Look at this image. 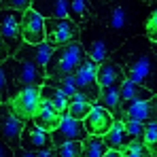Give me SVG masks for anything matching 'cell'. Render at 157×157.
I'll return each mask as SVG.
<instances>
[{"mask_svg":"<svg viewBox=\"0 0 157 157\" xmlns=\"http://www.w3.org/2000/svg\"><path fill=\"white\" fill-rule=\"evenodd\" d=\"M121 47L128 49V59L123 64L125 78L157 94V53L153 51L151 40L144 36H136Z\"/></svg>","mask_w":157,"mask_h":157,"instance_id":"6da1fadb","label":"cell"},{"mask_svg":"<svg viewBox=\"0 0 157 157\" xmlns=\"http://www.w3.org/2000/svg\"><path fill=\"white\" fill-rule=\"evenodd\" d=\"M89 55L85 51L83 43L81 40H75L70 45H64L59 49H55L53 57L49 59L45 72L49 78H62V77H72L77 75L78 68L83 66V62L87 59Z\"/></svg>","mask_w":157,"mask_h":157,"instance_id":"7a4b0ae2","label":"cell"},{"mask_svg":"<svg viewBox=\"0 0 157 157\" xmlns=\"http://www.w3.org/2000/svg\"><path fill=\"white\" fill-rule=\"evenodd\" d=\"M85 40H83V47H85V51L87 55L96 62V64H104L106 59H108V55L110 53H115L123 43L115 36V32L110 30V28H98L96 26V34H94V26L87 28V30H83V34H81Z\"/></svg>","mask_w":157,"mask_h":157,"instance_id":"3957f363","label":"cell"},{"mask_svg":"<svg viewBox=\"0 0 157 157\" xmlns=\"http://www.w3.org/2000/svg\"><path fill=\"white\" fill-rule=\"evenodd\" d=\"M21 21H24V13L19 11H2V62H6L9 57H15L21 51V47L26 45L24 34H21Z\"/></svg>","mask_w":157,"mask_h":157,"instance_id":"277c9868","label":"cell"},{"mask_svg":"<svg viewBox=\"0 0 157 157\" xmlns=\"http://www.w3.org/2000/svg\"><path fill=\"white\" fill-rule=\"evenodd\" d=\"M13 72V85L17 87V91L26 89V87H43L47 72L45 68H40L38 64H34L32 59H6Z\"/></svg>","mask_w":157,"mask_h":157,"instance_id":"5b68a950","label":"cell"},{"mask_svg":"<svg viewBox=\"0 0 157 157\" xmlns=\"http://www.w3.org/2000/svg\"><path fill=\"white\" fill-rule=\"evenodd\" d=\"M45 32H47V40L53 49H59L64 45H70L81 38L83 30L70 19V17H64V19H45Z\"/></svg>","mask_w":157,"mask_h":157,"instance_id":"8992f818","label":"cell"},{"mask_svg":"<svg viewBox=\"0 0 157 157\" xmlns=\"http://www.w3.org/2000/svg\"><path fill=\"white\" fill-rule=\"evenodd\" d=\"M43 102V96H40V87H26V89H21V91H17L13 98H11V113L19 119V121H32L34 119V115H36V110H38V106Z\"/></svg>","mask_w":157,"mask_h":157,"instance_id":"52a82bcc","label":"cell"},{"mask_svg":"<svg viewBox=\"0 0 157 157\" xmlns=\"http://www.w3.org/2000/svg\"><path fill=\"white\" fill-rule=\"evenodd\" d=\"M98 70H100V64H96L91 57H87L83 62V66L78 68V72L75 75L77 81V87L81 94H85L91 102L98 104V98H100V83H98Z\"/></svg>","mask_w":157,"mask_h":157,"instance_id":"ba28073f","label":"cell"},{"mask_svg":"<svg viewBox=\"0 0 157 157\" xmlns=\"http://www.w3.org/2000/svg\"><path fill=\"white\" fill-rule=\"evenodd\" d=\"M115 121H140V123H157V96L144 102L130 104L115 115Z\"/></svg>","mask_w":157,"mask_h":157,"instance_id":"9c48e42d","label":"cell"},{"mask_svg":"<svg viewBox=\"0 0 157 157\" xmlns=\"http://www.w3.org/2000/svg\"><path fill=\"white\" fill-rule=\"evenodd\" d=\"M51 136H53V147H59V144H64V142H72V140H81V142L87 140V138H89V132H87V128H85L83 121L64 115L59 128L53 130Z\"/></svg>","mask_w":157,"mask_h":157,"instance_id":"30bf717a","label":"cell"},{"mask_svg":"<svg viewBox=\"0 0 157 157\" xmlns=\"http://www.w3.org/2000/svg\"><path fill=\"white\" fill-rule=\"evenodd\" d=\"M26 123L19 121L13 113L11 106L2 104V142H6L13 151L21 149V134H24Z\"/></svg>","mask_w":157,"mask_h":157,"instance_id":"8fae6325","label":"cell"},{"mask_svg":"<svg viewBox=\"0 0 157 157\" xmlns=\"http://www.w3.org/2000/svg\"><path fill=\"white\" fill-rule=\"evenodd\" d=\"M49 147H53L51 132L38 128L34 121H28L26 128H24V134H21V149L32 151V153H38V151H45Z\"/></svg>","mask_w":157,"mask_h":157,"instance_id":"7c38bea8","label":"cell"},{"mask_svg":"<svg viewBox=\"0 0 157 157\" xmlns=\"http://www.w3.org/2000/svg\"><path fill=\"white\" fill-rule=\"evenodd\" d=\"M21 34L28 45H40L47 40V32H45V17L38 15L34 9H30L24 13V21H21Z\"/></svg>","mask_w":157,"mask_h":157,"instance_id":"4fadbf2b","label":"cell"},{"mask_svg":"<svg viewBox=\"0 0 157 157\" xmlns=\"http://www.w3.org/2000/svg\"><path fill=\"white\" fill-rule=\"evenodd\" d=\"M83 123H85V128L89 132V136H106L115 125V115L110 110H106L104 106L96 104Z\"/></svg>","mask_w":157,"mask_h":157,"instance_id":"5bb4252c","label":"cell"},{"mask_svg":"<svg viewBox=\"0 0 157 157\" xmlns=\"http://www.w3.org/2000/svg\"><path fill=\"white\" fill-rule=\"evenodd\" d=\"M68 2V17L77 24L81 30L96 26V11L91 6V0H66Z\"/></svg>","mask_w":157,"mask_h":157,"instance_id":"9a60e30c","label":"cell"},{"mask_svg":"<svg viewBox=\"0 0 157 157\" xmlns=\"http://www.w3.org/2000/svg\"><path fill=\"white\" fill-rule=\"evenodd\" d=\"M53 49L49 43H40V45H24L21 47V51L15 55V59H32L34 64H38L40 68H47V64H49V59L53 57Z\"/></svg>","mask_w":157,"mask_h":157,"instance_id":"2e32d148","label":"cell"},{"mask_svg":"<svg viewBox=\"0 0 157 157\" xmlns=\"http://www.w3.org/2000/svg\"><path fill=\"white\" fill-rule=\"evenodd\" d=\"M62 119H64V115H62V113H59L53 104H49L47 100H43L32 121H34L38 128H43V130L53 132V130H57V128H59Z\"/></svg>","mask_w":157,"mask_h":157,"instance_id":"e0dca14e","label":"cell"},{"mask_svg":"<svg viewBox=\"0 0 157 157\" xmlns=\"http://www.w3.org/2000/svg\"><path fill=\"white\" fill-rule=\"evenodd\" d=\"M153 96H157V94H153L151 89H147V87H142V85L125 78V83L121 85V106H119V110L121 108H128L130 104H136V102L151 100Z\"/></svg>","mask_w":157,"mask_h":157,"instance_id":"ac0fdd59","label":"cell"},{"mask_svg":"<svg viewBox=\"0 0 157 157\" xmlns=\"http://www.w3.org/2000/svg\"><path fill=\"white\" fill-rule=\"evenodd\" d=\"M32 9L43 15L45 19H64L68 17V2L66 0H34Z\"/></svg>","mask_w":157,"mask_h":157,"instance_id":"d6986e66","label":"cell"},{"mask_svg":"<svg viewBox=\"0 0 157 157\" xmlns=\"http://www.w3.org/2000/svg\"><path fill=\"white\" fill-rule=\"evenodd\" d=\"M98 83H100V89H102V87H113V85H123V83H125L123 66H119L117 62L106 59L104 64H100V70H98Z\"/></svg>","mask_w":157,"mask_h":157,"instance_id":"ffe728a7","label":"cell"},{"mask_svg":"<svg viewBox=\"0 0 157 157\" xmlns=\"http://www.w3.org/2000/svg\"><path fill=\"white\" fill-rule=\"evenodd\" d=\"M102 138H104L106 147L110 151H119V153H123L132 144V138H130V134H128V130H125V123L123 121H115L113 130L108 132L106 136H102Z\"/></svg>","mask_w":157,"mask_h":157,"instance_id":"44dd1931","label":"cell"},{"mask_svg":"<svg viewBox=\"0 0 157 157\" xmlns=\"http://www.w3.org/2000/svg\"><path fill=\"white\" fill-rule=\"evenodd\" d=\"M94 106H96V102H91L85 94H81V91H78L77 96L70 100L66 115H68V117H72V119H78V121H85V119H87V115L94 110Z\"/></svg>","mask_w":157,"mask_h":157,"instance_id":"7402d4cb","label":"cell"},{"mask_svg":"<svg viewBox=\"0 0 157 157\" xmlns=\"http://www.w3.org/2000/svg\"><path fill=\"white\" fill-rule=\"evenodd\" d=\"M98 104L104 106L106 110H110L113 115H117V113H119V106H121V85L102 87V89H100Z\"/></svg>","mask_w":157,"mask_h":157,"instance_id":"603a6c76","label":"cell"},{"mask_svg":"<svg viewBox=\"0 0 157 157\" xmlns=\"http://www.w3.org/2000/svg\"><path fill=\"white\" fill-rule=\"evenodd\" d=\"M104 26L110 28L115 34H121L125 26H128V13H125V9L123 6H119V4H113L110 9H108V15H106L104 19Z\"/></svg>","mask_w":157,"mask_h":157,"instance_id":"cb8c5ba5","label":"cell"},{"mask_svg":"<svg viewBox=\"0 0 157 157\" xmlns=\"http://www.w3.org/2000/svg\"><path fill=\"white\" fill-rule=\"evenodd\" d=\"M40 96H43V100H47L49 104L55 106L62 115H66L68 104H70V98H68L66 94H62V91H59V89H55V87L43 85V87H40Z\"/></svg>","mask_w":157,"mask_h":157,"instance_id":"d4e9b609","label":"cell"},{"mask_svg":"<svg viewBox=\"0 0 157 157\" xmlns=\"http://www.w3.org/2000/svg\"><path fill=\"white\" fill-rule=\"evenodd\" d=\"M110 149L106 147L102 136H89L83 140V157H104Z\"/></svg>","mask_w":157,"mask_h":157,"instance_id":"484cf974","label":"cell"},{"mask_svg":"<svg viewBox=\"0 0 157 157\" xmlns=\"http://www.w3.org/2000/svg\"><path fill=\"white\" fill-rule=\"evenodd\" d=\"M45 85H49V87H55V89H59L62 94H66L70 100L75 98L78 94V87H77V81H75V75L72 77H62V78H45Z\"/></svg>","mask_w":157,"mask_h":157,"instance_id":"4316f807","label":"cell"},{"mask_svg":"<svg viewBox=\"0 0 157 157\" xmlns=\"http://www.w3.org/2000/svg\"><path fill=\"white\" fill-rule=\"evenodd\" d=\"M55 157H83V142L72 140V142H64L59 147H53Z\"/></svg>","mask_w":157,"mask_h":157,"instance_id":"83f0119b","label":"cell"},{"mask_svg":"<svg viewBox=\"0 0 157 157\" xmlns=\"http://www.w3.org/2000/svg\"><path fill=\"white\" fill-rule=\"evenodd\" d=\"M144 128L147 123H140V121H125V130L130 134L132 142H144Z\"/></svg>","mask_w":157,"mask_h":157,"instance_id":"f1b7e54d","label":"cell"},{"mask_svg":"<svg viewBox=\"0 0 157 157\" xmlns=\"http://www.w3.org/2000/svg\"><path fill=\"white\" fill-rule=\"evenodd\" d=\"M144 144L157 157V123H147V128H144Z\"/></svg>","mask_w":157,"mask_h":157,"instance_id":"f546056e","label":"cell"},{"mask_svg":"<svg viewBox=\"0 0 157 157\" xmlns=\"http://www.w3.org/2000/svg\"><path fill=\"white\" fill-rule=\"evenodd\" d=\"M2 2V11H19V13H26L32 9V2L34 0H0Z\"/></svg>","mask_w":157,"mask_h":157,"instance_id":"4dcf8cb0","label":"cell"},{"mask_svg":"<svg viewBox=\"0 0 157 157\" xmlns=\"http://www.w3.org/2000/svg\"><path fill=\"white\" fill-rule=\"evenodd\" d=\"M123 157H155V155L147 149L144 142H132L130 147L123 151Z\"/></svg>","mask_w":157,"mask_h":157,"instance_id":"1f68e13d","label":"cell"},{"mask_svg":"<svg viewBox=\"0 0 157 157\" xmlns=\"http://www.w3.org/2000/svg\"><path fill=\"white\" fill-rule=\"evenodd\" d=\"M0 89H2V104H9V64L2 62L0 70Z\"/></svg>","mask_w":157,"mask_h":157,"instance_id":"d6a6232c","label":"cell"},{"mask_svg":"<svg viewBox=\"0 0 157 157\" xmlns=\"http://www.w3.org/2000/svg\"><path fill=\"white\" fill-rule=\"evenodd\" d=\"M144 32H147V38L151 43H157V9L149 15V19L144 24Z\"/></svg>","mask_w":157,"mask_h":157,"instance_id":"836d02e7","label":"cell"},{"mask_svg":"<svg viewBox=\"0 0 157 157\" xmlns=\"http://www.w3.org/2000/svg\"><path fill=\"white\" fill-rule=\"evenodd\" d=\"M0 157H15V151H13L6 142H2V147H0Z\"/></svg>","mask_w":157,"mask_h":157,"instance_id":"e575fe53","label":"cell"},{"mask_svg":"<svg viewBox=\"0 0 157 157\" xmlns=\"http://www.w3.org/2000/svg\"><path fill=\"white\" fill-rule=\"evenodd\" d=\"M36 157H55V151H53V147H49V149H45V151H38Z\"/></svg>","mask_w":157,"mask_h":157,"instance_id":"d590c367","label":"cell"},{"mask_svg":"<svg viewBox=\"0 0 157 157\" xmlns=\"http://www.w3.org/2000/svg\"><path fill=\"white\" fill-rule=\"evenodd\" d=\"M113 0H91V4H96V6H102V4H110Z\"/></svg>","mask_w":157,"mask_h":157,"instance_id":"8d00e7d4","label":"cell"},{"mask_svg":"<svg viewBox=\"0 0 157 157\" xmlns=\"http://www.w3.org/2000/svg\"><path fill=\"white\" fill-rule=\"evenodd\" d=\"M104 157H123V153H119V151H108Z\"/></svg>","mask_w":157,"mask_h":157,"instance_id":"74e56055","label":"cell"},{"mask_svg":"<svg viewBox=\"0 0 157 157\" xmlns=\"http://www.w3.org/2000/svg\"><path fill=\"white\" fill-rule=\"evenodd\" d=\"M140 2H147V4H153V2H157V0H140Z\"/></svg>","mask_w":157,"mask_h":157,"instance_id":"f35d334b","label":"cell"},{"mask_svg":"<svg viewBox=\"0 0 157 157\" xmlns=\"http://www.w3.org/2000/svg\"><path fill=\"white\" fill-rule=\"evenodd\" d=\"M151 45H153V51L157 53V43H151Z\"/></svg>","mask_w":157,"mask_h":157,"instance_id":"ab89813d","label":"cell"}]
</instances>
